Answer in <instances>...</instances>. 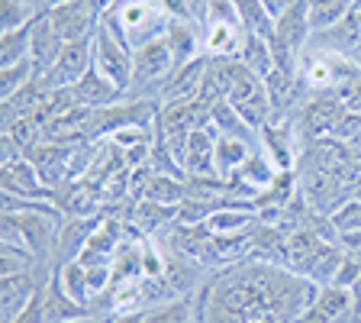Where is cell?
I'll return each instance as SVG.
<instances>
[{"mask_svg": "<svg viewBox=\"0 0 361 323\" xmlns=\"http://www.w3.org/2000/svg\"><path fill=\"white\" fill-rule=\"evenodd\" d=\"M49 278H52V275H49V265H39V269H32V271L4 275V281H0V323H13L16 317H20V310L45 288Z\"/></svg>", "mask_w": 361, "mask_h": 323, "instance_id": "6", "label": "cell"}, {"mask_svg": "<svg viewBox=\"0 0 361 323\" xmlns=\"http://www.w3.org/2000/svg\"><path fill=\"white\" fill-rule=\"evenodd\" d=\"M49 20L55 23V30H59V36L65 42H81V39L94 36L100 13L90 7L87 0H65V4L49 10Z\"/></svg>", "mask_w": 361, "mask_h": 323, "instance_id": "8", "label": "cell"}, {"mask_svg": "<svg viewBox=\"0 0 361 323\" xmlns=\"http://www.w3.org/2000/svg\"><path fill=\"white\" fill-rule=\"evenodd\" d=\"M45 10L36 0H0V33L26 30L42 16Z\"/></svg>", "mask_w": 361, "mask_h": 323, "instance_id": "21", "label": "cell"}, {"mask_svg": "<svg viewBox=\"0 0 361 323\" xmlns=\"http://www.w3.org/2000/svg\"><path fill=\"white\" fill-rule=\"evenodd\" d=\"M332 136H336V139H345V143L361 139V113L358 110H345L342 113V120L336 123V129H332Z\"/></svg>", "mask_w": 361, "mask_h": 323, "instance_id": "33", "label": "cell"}, {"mask_svg": "<svg viewBox=\"0 0 361 323\" xmlns=\"http://www.w3.org/2000/svg\"><path fill=\"white\" fill-rule=\"evenodd\" d=\"M190 317H194V307L188 298H174L145 310V323H190Z\"/></svg>", "mask_w": 361, "mask_h": 323, "instance_id": "31", "label": "cell"}, {"mask_svg": "<svg viewBox=\"0 0 361 323\" xmlns=\"http://www.w3.org/2000/svg\"><path fill=\"white\" fill-rule=\"evenodd\" d=\"M165 42L178 68L203 55V33L197 26V20H171L165 33Z\"/></svg>", "mask_w": 361, "mask_h": 323, "instance_id": "14", "label": "cell"}, {"mask_svg": "<svg viewBox=\"0 0 361 323\" xmlns=\"http://www.w3.org/2000/svg\"><path fill=\"white\" fill-rule=\"evenodd\" d=\"M94 65H97L110 81L120 84L123 90H129V84H133V49H129L126 39L116 36L104 20H100L97 30H94Z\"/></svg>", "mask_w": 361, "mask_h": 323, "instance_id": "4", "label": "cell"}, {"mask_svg": "<svg viewBox=\"0 0 361 323\" xmlns=\"http://www.w3.org/2000/svg\"><path fill=\"white\" fill-rule=\"evenodd\" d=\"M55 275H59L61 288H65V291L71 294L78 304H84V307H90V304H94V291H90V278H87V265H81L75 259V262L61 265Z\"/></svg>", "mask_w": 361, "mask_h": 323, "instance_id": "25", "label": "cell"}, {"mask_svg": "<svg viewBox=\"0 0 361 323\" xmlns=\"http://www.w3.org/2000/svg\"><path fill=\"white\" fill-rule=\"evenodd\" d=\"M235 10H239V20L245 26V33L252 36H262V39H271L274 36V20L268 16V10L262 7V0H233Z\"/></svg>", "mask_w": 361, "mask_h": 323, "instance_id": "26", "label": "cell"}, {"mask_svg": "<svg viewBox=\"0 0 361 323\" xmlns=\"http://www.w3.org/2000/svg\"><path fill=\"white\" fill-rule=\"evenodd\" d=\"M255 223H258V213L255 211H235V207H229V211H216L210 220H207L210 233H216V236L248 233V230H252Z\"/></svg>", "mask_w": 361, "mask_h": 323, "instance_id": "24", "label": "cell"}, {"mask_svg": "<svg viewBox=\"0 0 361 323\" xmlns=\"http://www.w3.org/2000/svg\"><path fill=\"white\" fill-rule=\"evenodd\" d=\"M361 275V259L358 256H342V262H338V271H336V278H332V285L338 288H352L355 281H358Z\"/></svg>", "mask_w": 361, "mask_h": 323, "instance_id": "34", "label": "cell"}, {"mask_svg": "<svg viewBox=\"0 0 361 323\" xmlns=\"http://www.w3.org/2000/svg\"><path fill=\"white\" fill-rule=\"evenodd\" d=\"M142 197L145 201H158V204H171V207H178V204L188 197V181L152 172L149 181H145V188H142ZM142 197H139V201H142Z\"/></svg>", "mask_w": 361, "mask_h": 323, "instance_id": "23", "label": "cell"}, {"mask_svg": "<svg viewBox=\"0 0 361 323\" xmlns=\"http://www.w3.org/2000/svg\"><path fill=\"white\" fill-rule=\"evenodd\" d=\"M30 59V26L16 33H0V68Z\"/></svg>", "mask_w": 361, "mask_h": 323, "instance_id": "29", "label": "cell"}, {"mask_svg": "<svg viewBox=\"0 0 361 323\" xmlns=\"http://www.w3.org/2000/svg\"><path fill=\"white\" fill-rule=\"evenodd\" d=\"M332 223H336L338 233H348V230H361V197H348L329 213Z\"/></svg>", "mask_w": 361, "mask_h": 323, "instance_id": "32", "label": "cell"}, {"mask_svg": "<svg viewBox=\"0 0 361 323\" xmlns=\"http://www.w3.org/2000/svg\"><path fill=\"white\" fill-rule=\"evenodd\" d=\"M352 13H355V0H310V26H313V33L332 30Z\"/></svg>", "mask_w": 361, "mask_h": 323, "instance_id": "22", "label": "cell"}, {"mask_svg": "<svg viewBox=\"0 0 361 323\" xmlns=\"http://www.w3.org/2000/svg\"><path fill=\"white\" fill-rule=\"evenodd\" d=\"M71 323H110L106 317H81V320H71Z\"/></svg>", "mask_w": 361, "mask_h": 323, "instance_id": "40", "label": "cell"}, {"mask_svg": "<svg viewBox=\"0 0 361 323\" xmlns=\"http://www.w3.org/2000/svg\"><path fill=\"white\" fill-rule=\"evenodd\" d=\"M235 110H239V117L248 123L252 129H258L262 133V127L264 123H271L274 120V107H271V100H268V94H264V84L252 94V98H245V100H239V104H233Z\"/></svg>", "mask_w": 361, "mask_h": 323, "instance_id": "28", "label": "cell"}, {"mask_svg": "<svg viewBox=\"0 0 361 323\" xmlns=\"http://www.w3.org/2000/svg\"><path fill=\"white\" fill-rule=\"evenodd\" d=\"M81 317H97V314L90 307H84V304H78L75 298L61 288L59 275H52L49 285H45V320L49 323H71V320H81Z\"/></svg>", "mask_w": 361, "mask_h": 323, "instance_id": "17", "label": "cell"}, {"mask_svg": "<svg viewBox=\"0 0 361 323\" xmlns=\"http://www.w3.org/2000/svg\"><path fill=\"white\" fill-rule=\"evenodd\" d=\"M239 59L245 61V65L252 68L262 81L271 75V71H274V55H271V45H268V39H262V36H252V33H248Z\"/></svg>", "mask_w": 361, "mask_h": 323, "instance_id": "27", "label": "cell"}, {"mask_svg": "<svg viewBox=\"0 0 361 323\" xmlns=\"http://www.w3.org/2000/svg\"><path fill=\"white\" fill-rule=\"evenodd\" d=\"M264 94H268L271 107H274V113H284L293 110V107L300 104L303 98V78L300 75H293V71H281V68H274L268 78H264Z\"/></svg>", "mask_w": 361, "mask_h": 323, "instance_id": "16", "label": "cell"}, {"mask_svg": "<svg viewBox=\"0 0 361 323\" xmlns=\"http://www.w3.org/2000/svg\"><path fill=\"white\" fill-rule=\"evenodd\" d=\"M262 7H264V10H268V16H271V20L278 23V20H281V16H284V13H287V10H290V7H293V0H262Z\"/></svg>", "mask_w": 361, "mask_h": 323, "instance_id": "36", "label": "cell"}, {"mask_svg": "<svg viewBox=\"0 0 361 323\" xmlns=\"http://www.w3.org/2000/svg\"><path fill=\"white\" fill-rule=\"evenodd\" d=\"M174 59L168 52L165 39H155V42L142 45L133 52V84H129L126 98L129 100H158L161 90H165L168 78L174 75ZM161 104V100H158Z\"/></svg>", "mask_w": 361, "mask_h": 323, "instance_id": "2", "label": "cell"}, {"mask_svg": "<svg viewBox=\"0 0 361 323\" xmlns=\"http://www.w3.org/2000/svg\"><path fill=\"white\" fill-rule=\"evenodd\" d=\"M258 146H252L248 139H239V136H216V149H213V162H216V175L219 178H233L242 168L252 152Z\"/></svg>", "mask_w": 361, "mask_h": 323, "instance_id": "19", "label": "cell"}, {"mask_svg": "<svg viewBox=\"0 0 361 323\" xmlns=\"http://www.w3.org/2000/svg\"><path fill=\"white\" fill-rule=\"evenodd\" d=\"M355 10H361V0H355Z\"/></svg>", "mask_w": 361, "mask_h": 323, "instance_id": "41", "label": "cell"}, {"mask_svg": "<svg viewBox=\"0 0 361 323\" xmlns=\"http://www.w3.org/2000/svg\"><path fill=\"white\" fill-rule=\"evenodd\" d=\"M87 4H90L94 10H97V13H106V10H110L113 4H116V0H87Z\"/></svg>", "mask_w": 361, "mask_h": 323, "instance_id": "39", "label": "cell"}, {"mask_svg": "<svg viewBox=\"0 0 361 323\" xmlns=\"http://www.w3.org/2000/svg\"><path fill=\"white\" fill-rule=\"evenodd\" d=\"M61 223L65 220L49 213H4V242H23L39 262H49L55 256Z\"/></svg>", "mask_w": 361, "mask_h": 323, "instance_id": "3", "label": "cell"}, {"mask_svg": "<svg viewBox=\"0 0 361 323\" xmlns=\"http://www.w3.org/2000/svg\"><path fill=\"white\" fill-rule=\"evenodd\" d=\"M36 78V68H32V61H16V65H7L0 68V100L13 98L16 90H23L26 84Z\"/></svg>", "mask_w": 361, "mask_h": 323, "instance_id": "30", "label": "cell"}, {"mask_svg": "<svg viewBox=\"0 0 361 323\" xmlns=\"http://www.w3.org/2000/svg\"><path fill=\"white\" fill-rule=\"evenodd\" d=\"M75 98L81 107L100 110V107H113V104H120V100H126V90H123L116 81H110L97 65H90L87 71H84L81 81L75 84Z\"/></svg>", "mask_w": 361, "mask_h": 323, "instance_id": "12", "label": "cell"}, {"mask_svg": "<svg viewBox=\"0 0 361 323\" xmlns=\"http://www.w3.org/2000/svg\"><path fill=\"white\" fill-rule=\"evenodd\" d=\"M233 178H239V181H245L248 188H255L258 194H262L264 188H271V181L278 178V168H274V162H271L268 155H264V149L258 146L252 155L242 162V168L233 175Z\"/></svg>", "mask_w": 361, "mask_h": 323, "instance_id": "20", "label": "cell"}, {"mask_svg": "<svg viewBox=\"0 0 361 323\" xmlns=\"http://www.w3.org/2000/svg\"><path fill=\"white\" fill-rule=\"evenodd\" d=\"M110 323H145V310H126V314H113Z\"/></svg>", "mask_w": 361, "mask_h": 323, "instance_id": "37", "label": "cell"}, {"mask_svg": "<svg viewBox=\"0 0 361 323\" xmlns=\"http://www.w3.org/2000/svg\"><path fill=\"white\" fill-rule=\"evenodd\" d=\"M316 294L319 285L284 265L242 259L213 269L190 307L194 323H297Z\"/></svg>", "mask_w": 361, "mask_h": 323, "instance_id": "1", "label": "cell"}, {"mask_svg": "<svg viewBox=\"0 0 361 323\" xmlns=\"http://www.w3.org/2000/svg\"><path fill=\"white\" fill-rule=\"evenodd\" d=\"M348 291H352V304H355V310H361V275H358V281H355V285L348 288Z\"/></svg>", "mask_w": 361, "mask_h": 323, "instance_id": "38", "label": "cell"}, {"mask_svg": "<svg viewBox=\"0 0 361 323\" xmlns=\"http://www.w3.org/2000/svg\"><path fill=\"white\" fill-rule=\"evenodd\" d=\"M336 246L345 252V256H358L361 259V230H348V233L336 236Z\"/></svg>", "mask_w": 361, "mask_h": 323, "instance_id": "35", "label": "cell"}, {"mask_svg": "<svg viewBox=\"0 0 361 323\" xmlns=\"http://www.w3.org/2000/svg\"><path fill=\"white\" fill-rule=\"evenodd\" d=\"M0 181H4V194H13V197H39V201H52V191H55V188H45L42 178H39V172H36V165H32L26 155L16 158V162H4Z\"/></svg>", "mask_w": 361, "mask_h": 323, "instance_id": "10", "label": "cell"}, {"mask_svg": "<svg viewBox=\"0 0 361 323\" xmlns=\"http://www.w3.org/2000/svg\"><path fill=\"white\" fill-rule=\"evenodd\" d=\"M100 223V217H78V220H65V223L59 226V242H55V256L52 262L68 265L75 262V259H81V252L87 249L90 242V233H94V226Z\"/></svg>", "mask_w": 361, "mask_h": 323, "instance_id": "13", "label": "cell"}, {"mask_svg": "<svg viewBox=\"0 0 361 323\" xmlns=\"http://www.w3.org/2000/svg\"><path fill=\"white\" fill-rule=\"evenodd\" d=\"M342 113H345V104H342V94H332V90H316V98L307 100V104L297 110L293 117V127H297V136L303 139H319L323 133H332L336 123L342 120Z\"/></svg>", "mask_w": 361, "mask_h": 323, "instance_id": "5", "label": "cell"}, {"mask_svg": "<svg viewBox=\"0 0 361 323\" xmlns=\"http://www.w3.org/2000/svg\"><path fill=\"white\" fill-rule=\"evenodd\" d=\"M94 65V36L81 39V42H65L59 61L52 65V71L42 78V84L49 90L59 88H75L78 81L84 78V71Z\"/></svg>", "mask_w": 361, "mask_h": 323, "instance_id": "7", "label": "cell"}, {"mask_svg": "<svg viewBox=\"0 0 361 323\" xmlns=\"http://www.w3.org/2000/svg\"><path fill=\"white\" fill-rule=\"evenodd\" d=\"M216 127L207 123L200 129L188 133V178H200V175H216V162H213V149H216Z\"/></svg>", "mask_w": 361, "mask_h": 323, "instance_id": "15", "label": "cell"}, {"mask_svg": "<svg viewBox=\"0 0 361 323\" xmlns=\"http://www.w3.org/2000/svg\"><path fill=\"white\" fill-rule=\"evenodd\" d=\"M61 49H65V39L59 36V30H55V23L49 20V13H42L30 26V61H32V68H36V78H45L52 71Z\"/></svg>", "mask_w": 361, "mask_h": 323, "instance_id": "9", "label": "cell"}, {"mask_svg": "<svg viewBox=\"0 0 361 323\" xmlns=\"http://www.w3.org/2000/svg\"><path fill=\"white\" fill-rule=\"evenodd\" d=\"M207 68H210V59L200 55V59L188 61V65L174 68V75L168 78L165 90H161V107L165 104H184V100H194L203 88V78H207Z\"/></svg>", "mask_w": 361, "mask_h": 323, "instance_id": "11", "label": "cell"}, {"mask_svg": "<svg viewBox=\"0 0 361 323\" xmlns=\"http://www.w3.org/2000/svg\"><path fill=\"white\" fill-rule=\"evenodd\" d=\"M129 223L139 226L142 236H165L174 223H178V207L171 204H158V201H135V211Z\"/></svg>", "mask_w": 361, "mask_h": 323, "instance_id": "18", "label": "cell"}]
</instances>
